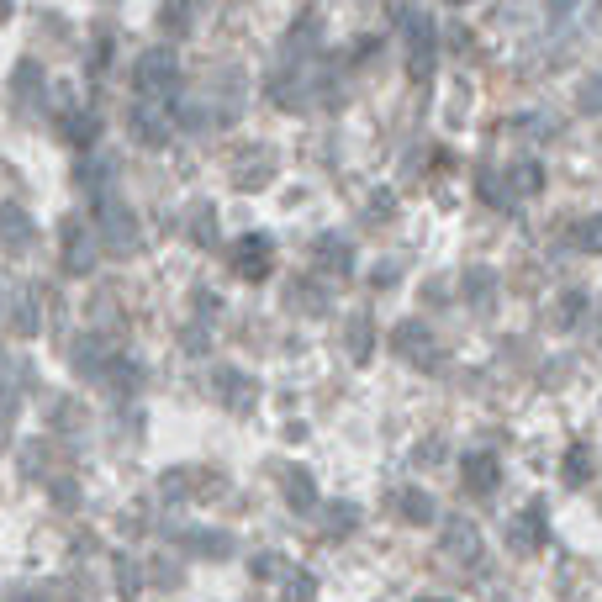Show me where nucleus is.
Masks as SVG:
<instances>
[{"mask_svg":"<svg viewBox=\"0 0 602 602\" xmlns=\"http://www.w3.org/2000/svg\"><path fill=\"white\" fill-rule=\"evenodd\" d=\"M280 486H286V507H296V513H312V507H317V481H312V470H286V476H280Z\"/></svg>","mask_w":602,"mask_h":602,"instance_id":"22","label":"nucleus"},{"mask_svg":"<svg viewBox=\"0 0 602 602\" xmlns=\"http://www.w3.org/2000/svg\"><path fill=\"white\" fill-rule=\"evenodd\" d=\"M74 502H80V497H74V481H53V507H64V513H69Z\"/></svg>","mask_w":602,"mask_h":602,"instance_id":"40","label":"nucleus"},{"mask_svg":"<svg viewBox=\"0 0 602 602\" xmlns=\"http://www.w3.org/2000/svg\"><path fill=\"white\" fill-rule=\"evenodd\" d=\"M391 354L407 360V365H418V370H439V360H444V354L434 349V333H428V323H418V317L391 333Z\"/></svg>","mask_w":602,"mask_h":602,"instance_id":"6","label":"nucleus"},{"mask_svg":"<svg viewBox=\"0 0 602 602\" xmlns=\"http://www.w3.org/2000/svg\"><path fill=\"white\" fill-rule=\"evenodd\" d=\"M354 529H360V507H354V502H333V507H328V534L344 539V534H354Z\"/></svg>","mask_w":602,"mask_h":602,"instance_id":"31","label":"nucleus"},{"mask_svg":"<svg viewBox=\"0 0 602 602\" xmlns=\"http://www.w3.org/2000/svg\"><path fill=\"white\" fill-rule=\"evenodd\" d=\"M587 312H592V296H587V291H560L555 307H550V323H555L560 333H571Z\"/></svg>","mask_w":602,"mask_h":602,"instance_id":"18","label":"nucleus"},{"mask_svg":"<svg viewBox=\"0 0 602 602\" xmlns=\"http://www.w3.org/2000/svg\"><path fill=\"white\" fill-rule=\"evenodd\" d=\"M444 6H470V0H444Z\"/></svg>","mask_w":602,"mask_h":602,"instance_id":"44","label":"nucleus"},{"mask_svg":"<svg viewBox=\"0 0 602 602\" xmlns=\"http://www.w3.org/2000/svg\"><path fill=\"white\" fill-rule=\"evenodd\" d=\"M233 275L238 280H270L275 275V243L270 233H249L233 243Z\"/></svg>","mask_w":602,"mask_h":602,"instance_id":"8","label":"nucleus"},{"mask_svg":"<svg viewBox=\"0 0 602 602\" xmlns=\"http://www.w3.org/2000/svg\"><path fill=\"white\" fill-rule=\"evenodd\" d=\"M111 571H117V597H122V602H133V597L143 592V566H138V560L117 555V560H111Z\"/></svg>","mask_w":602,"mask_h":602,"instance_id":"30","label":"nucleus"},{"mask_svg":"<svg viewBox=\"0 0 602 602\" xmlns=\"http://www.w3.org/2000/svg\"><path fill=\"white\" fill-rule=\"evenodd\" d=\"M37 80H43V74H37V64H16V80H11V90H16V101H27Z\"/></svg>","mask_w":602,"mask_h":602,"instance_id":"36","label":"nucleus"},{"mask_svg":"<svg viewBox=\"0 0 602 602\" xmlns=\"http://www.w3.org/2000/svg\"><path fill=\"white\" fill-rule=\"evenodd\" d=\"M317 270L349 275V270H354V243L338 238V233H323V238H317Z\"/></svg>","mask_w":602,"mask_h":602,"instance_id":"12","label":"nucleus"},{"mask_svg":"<svg viewBox=\"0 0 602 602\" xmlns=\"http://www.w3.org/2000/svg\"><path fill=\"white\" fill-rule=\"evenodd\" d=\"M370 286H375V291L397 286V265H375V270H370Z\"/></svg>","mask_w":602,"mask_h":602,"instance_id":"41","label":"nucleus"},{"mask_svg":"<svg viewBox=\"0 0 602 602\" xmlns=\"http://www.w3.org/2000/svg\"><path fill=\"white\" fill-rule=\"evenodd\" d=\"M344 344H349V360H354V365H370V349H375V323H370V312H354V317H349Z\"/></svg>","mask_w":602,"mask_h":602,"instance_id":"19","label":"nucleus"},{"mask_svg":"<svg viewBox=\"0 0 602 602\" xmlns=\"http://www.w3.org/2000/svg\"><path fill=\"white\" fill-rule=\"evenodd\" d=\"M169 127H175V117H169V101H133L127 106V133H133V143L143 148H164L169 143Z\"/></svg>","mask_w":602,"mask_h":602,"instance_id":"4","label":"nucleus"},{"mask_svg":"<svg viewBox=\"0 0 602 602\" xmlns=\"http://www.w3.org/2000/svg\"><path fill=\"white\" fill-rule=\"evenodd\" d=\"M507 191L539 196V191H544V164H539V159H518L513 169H507Z\"/></svg>","mask_w":602,"mask_h":602,"instance_id":"23","label":"nucleus"},{"mask_svg":"<svg viewBox=\"0 0 602 602\" xmlns=\"http://www.w3.org/2000/svg\"><path fill=\"white\" fill-rule=\"evenodd\" d=\"M106 386L117 391V397H133V391L143 386V365H138V360H122V354H117L111 370H106Z\"/></svg>","mask_w":602,"mask_h":602,"instance_id":"26","label":"nucleus"},{"mask_svg":"<svg viewBox=\"0 0 602 602\" xmlns=\"http://www.w3.org/2000/svg\"><path fill=\"white\" fill-rule=\"evenodd\" d=\"M286 48H291V59H307V53L317 48V11H301V22L291 27Z\"/></svg>","mask_w":602,"mask_h":602,"instance_id":"28","label":"nucleus"},{"mask_svg":"<svg viewBox=\"0 0 602 602\" xmlns=\"http://www.w3.org/2000/svg\"><path fill=\"white\" fill-rule=\"evenodd\" d=\"M175 85H180V59H175V48H148L138 53V64H133V90L143 101H169L175 96Z\"/></svg>","mask_w":602,"mask_h":602,"instance_id":"1","label":"nucleus"},{"mask_svg":"<svg viewBox=\"0 0 602 602\" xmlns=\"http://www.w3.org/2000/svg\"><path fill=\"white\" fill-rule=\"evenodd\" d=\"M191 307H196L201 317H206V312L217 317V312H222V296H217V291H191Z\"/></svg>","mask_w":602,"mask_h":602,"instance_id":"37","label":"nucleus"},{"mask_svg":"<svg viewBox=\"0 0 602 602\" xmlns=\"http://www.w3.org/2000/svg\"><path fill=\"white\" fill-rule=\"evenodd\" d=\"M460 481H465V492H470V497H492L497 486H502V460L492 455V449H465V460H460Z\"/></svg>","mask_w":602,"mask_h":602,"instance_id":"9","label":"nucleus"},{"mask_svg":"<svg viewBox=\"0 0 602 602\" xmlns=\"http://www.w3.org/2000/svg\"><path fill=\"white\" fill-rule=\"evenodd\" d=\"M96 238H106V249H138V212L127 201H117V191L96 201Z\"/></svg>","mask_w":602,"mask_h":602,"instance_id":"3","label":"nucleus"},{"mask_svg":"<svg viewBox=\"0 0 602 602\" xmlns=\"http://www.w3.org/2000/svg\"><path fill=\"white\" fill-rule=\"evenodd\" d=\"M492 296H497V275L486 270V265H476V270L465 275V301L476 312H486V307H492Z\"/></svg>","mask_w":602,"mask_h":602,"instance_id":"25","label":"nucleus"},{"mask_svg":"<svg viewBox=\"0 0 602 602\" xmlns=\"http://www.w3.org/2000/svg\"><path fill=\"white\" fill-rule=\"evenodd\" d=\"M106 64H111V32H101V37H96V59H90V69L106 74Z\"/></svg>","mask_w":602,"mask_h":602,"instance_id":"38","label":"nucleus"},{"mask_svg":"<svg viewBox=\"0 0 602 602\" xmlns=\"http://www.w3.org/2000/svg\"><path fill=\"white\" fill-rule=\"evenodd\" d=\"M507 544H513V555H539L544 544H550V507H544V497H534L513 523H507Z\"/></svg>","mask_w":602,"mask_h":602,"instance_id":"5","label":"nucleus"},{"mask_svg":"<svg viewBox=\"0 0 602 602\" xmlns=\"http://www.w3.org/2000/svg\"><path fill=\"white\" fill-rule=\"evenodd\" d=\"M444 550L455 555V560H481V529H476V523H465V518H449Z\"/></svg>","mask_w":602,"mask_h":602,"instance_id":"16","label":"nucleus"},{"mask_svg":"<svg viewBox=\"0 0 602 602\" xmlns=\"http://www.w3.org/2000/svg\"><path fill=\"white\" fill-rule=\"evenodd\" d=\"M185 550L201 555V560H228L233 555V534H222V529H185Z\"/></svg>","mask_w":602,"mask_h":602,"instance_id":"13","label":"nucleus"},{"mask_svg":"<svg viewBox=\"0 0 602 602\" xmlns=\"http://www.w3.org/2000/svg\"><path fill=\"white\" fill-rule=\"evenodd\" d=\"M254 581H275V576H286L291 566H286V560H280V555H254Z\"/></svg>","mask_w":602,"mask_h":602,"instance_id":"35","label":"nucleus"},{"mask_svg":"<svg viewBox=\"0 0 602 602\" xmlns=\"http://www.w3.org/2000/svg\"><path fill=\"white\" fill-rule=\"evenodd\" d=\"M402 37H407V74L412 80H428L439 59V27L428 11H407L402 16Z\"/></svg>","mask_w":602,"mask_h":602,"instance_id":"2","label":"nucleus"},{"mask_svg":"<svg viewBox=\"0 0 602 602\" xmlns=\"http://www.w3.org/2000/svg\"><path fill=\"white\" fill-rule=\"evenodd\" d=\"M90 270H96V243H90L80 217H69L64 222V275L69 280H85Z\"/></svg>","mask_w":602,"mask_h":602,"instance_id":"10","label":"nucleus"},{"mask_svg":"<svg viewBox=\"0 0 602 602\" xmlns=\"http://www.w3.org/2000/svg\"><path fill=\"white\" fill-rule=\"evenodd\" d=\"M391 212V191H375V201H370V217H386Z\"/></svg>","mask_w":602,"mask_h":602,"instance_id":"42","label":"nucleus"},{"mask_svg":"<svg viewBox=\"0 0 602 602\" xmlns=\"http://www.w3.org/2000/svg\"><path fill=\"white\" fill-rule=\"evenodd\" d=\"M397 513H402V523L423 529V523L439 518V507H434V497H428L423 486H402V492H397Z\"/></svg>","mask_w":602,"mask_h":602,"instance_id":"14","label":"nucleus"},{"mask_svg":"<svg viewBox=\"0 0 602 602\" xmlns=\"http://www.w3.org/2000/svg\"><path fill=\"white\" fill-rule=\"evenodd\" d=\"M418 460H428V465H434V460H439V439H428V444H418Z\"/></svg>","mask_w":602,"mask_h":602,"instance_id":"43","label":"nucleus"},{"mask_svg":"<svg viewBox=\"0 0 602 602\" xmlns=\"http://www.w3.org/2000/svg\"><path fill=\"white\" fill-rule=\"evenodd\" d=\"M212 397L228 407V412H254L259 381H254L249 370H238V365H217V370H212Z\"/></svg>","mask_w":602,"mask_h":602,"instance_id":"7","label":"nucleus"},{"mask_svg":"<svg viewBox=\"0 0 602 602\" xmlns=\"http://www.w3.org/2000/svg\"><path fill=\"white\" fill-rule=\"evenodd\" d=\"M27 243H32V222H27V212L22 206H6V254H27Z\"/></svg>","mask_w":602,"mask_h":602,"instance_id":"27","label":"nucleus"},{"mask_svg":"<svg viewBox=\"0 0 602 602\" xmlns=\"http://www.w3.org/2000/svg\"><path fill=\"white\" fill-rule=\"evenodd\" d=\"M571 233H576V249H587V254H602V217H581Z\"/></svg>","mask_w":602,"mask_h":602,"instance_id":"33","label":"nucleus"},{"mask_svg":"<svg viewBox=\"0 0 602 602\" xmlns=\"http://www.w3.org/2000/svg\"><path fill=\"white\" fill-rule=\"evenodd\" d=\"M111 175H117V164H111V159H101L96 148H90V154L80 159V169H74V180L85 185V196H90V201L111 196Z\"/></svg>","mask_w":602,"mask_h":602,"instance_id":"11","label":"nucleus"},{"mask_svg":"<svg viewBox=\"0 0 602 602\" xmlns=\"http://www.w3.org/2000/svg\"><path fill=\"white\" fill-rule=\"evenodd\" d=\"M64 138L80 148V154H90V148H96V138H101V117H96V111H80V106L64 111Z\"/></svg>","mask_w":602,"mask_h":602,"instance_id":"17","label":"nucleus"},{"mask_svg":"<svg viewBox=\"0 0 602 602\" xmlns=\"http://www.w3.org/2000/svg\"><path fill=\"white\" fill-rule=\"evenodd\" d=\"M270 180H275V159H270V154L243 159V164L233 169V185H238V191H259V185H270Z\"/></svg>","mask_w":602,"mask_h":602,"instance_id":"24","label":"nucleus"},{"mask_svg":"<svg viewBox=\"0 0 602 602\" xmlns=\"http://www.w3.org/2000/svg\"><path fill=\"white\" fill-rule=\"evenodd\" d=\"M191 238L201 243V249H212V243H217V212H212L206 201L191 212Z\"/></svg>","mask_w":602,"mask_h":602,"instance_id":"32","label":"nucleus"},{"mask_svg":"<svg viewBox=\"0 0 602 602\" xmlns=\"http://www.w3.org/2000/svg\"><path fill=\"white\" fill-rule=\"evenodd\" d=\"M312 597H317L312 571H286V602H312Z\"/></svg>","mask_w":602,"mask_h":602,"instance_id":"34","label":"nucleus"},{"mask_svg":"<svg viewBox=\"0 0 602 602\" xmlns=\"http://www.w3.org/2000/svg\"><path fill=\"white\" fill-rule=\"evenodd\" d=\"M191 22H196V16H191V0H164V6H159V27H164L169 37H185V32H191Z\"/></svg>","mask_w":602,"mask_h":602,"instance_id":"29","label":"nucleus"},{"mask_svg":"<svg viewBox=\"0 0 602 602\" xmlns=\"http://www.w3.org/2000/svg\"><path fill=\"white\" fill-rule=\"evenodd\" d=\"M106 370H111L106 344L101 338H85V344L74 349V375H80V381H106Z\"/></svg>","mask_w":602,"mask_h":602,"instance_id":"21","label":"nucleus"},{"mask_svg":"<svg viewBox=\"0 0 602 602\" xmlns=\"http://www.w3.org/2000/svg\"><path fill=\"white\" fill-rule=\"evenodd\" d=\"M180 344L191 349V354H206V344H212V338H206V328H185V333H180Z\"/></svg>","mask_w":602,"mask_h":602,"instance_id":"39","label":"nucleus"},{"mask_svg":"<svg viewBox=\"0 0 602 602\" xmlns=\"http://www.w3.org/2000/svg\"><path fill=\"white\" fill-rule=\"evenodd\" d=\"M597 476V455H592V444H571L566 449V460H560V481L566 486H587Z\"/></svg>","mask_w":602,"mask_h":602,"instance_id":"20","label":"nucleus"},{"mask_svg":"<svg viewBox=\"0 0 602 602\" xmlns=\"http://www.w3.org/2000/svg\"><path fill=\"white\" fill-rule=\"evenodd\" d=\"M418 602H449V597H418Z\"/></svg>","mask_w":602,"mask_h":602,"instance_id":"45","label":"nucleus"},{"mask_svg":"<svg viewBox=\"0 0 602 602\" xmlns=\"http://www.w3.org/2000/svg\"><path fill=\"white\" fill-rule=\"evenodd\" d=\"M37 323H43V291L32 286V291H22V296L11 301V333L16 338H32Z\"/></svg>","mask_w":602,"mask_h":602,"instance_id":"15","label":"nucleus"}]
</instances>
